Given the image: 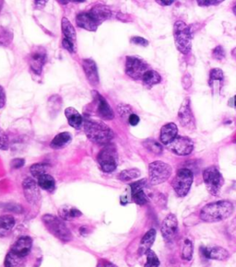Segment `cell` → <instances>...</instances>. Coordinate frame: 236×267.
<instances>
[{
    "label": "cell",
    "instance_id": "6da1fadb",
    "mask_svg": "<svg viewBox=\"0 0 236 267\" xmlns=\"http://www.w3.org/2000/svg\"><path fill=\"white\" fill-rule=\"evenodd\" d=\"M235 210L233 203L228 200H221L209 203L201 209L200 217L206 223H217L229 218Z\"/></svg>",
    "mask_w": 236,
    "mask_h": 267
},
{
    "label": "cell",
    "instance_id": "7a4b0ae2",
    "mask_svg": "<svg viewBox=\"0 0 236 267\" xmlns=\"http://www.w3.org/2000/svg\"><path fill=\"white\" fill-rule=\"evenodd\" d=\"M84 124L87 137L97 145H107L114 138V132L105 123L88 120Z\"/></svg>",
    "mask_w": 236,
    "mask_h": 267
},
{
    "label": "cell",
    "instance_id": "3957f363",
    "mask_svg": "<svg viewBox=\"0 0 236 267\" xmlns=\"http://www.w3.org/2000/svg\"><path fill=\"white\" fill-rule=\"evenodd\" d=\"M42 221L46 230L49 231L54 237L60 239L62 242H69L72 240L73 236L71 231L68 230L63 219L50 214H46L42 217Z\"/></svg>",
    "mask_w": 236,
    "mask_h": 267
},
{
    "label": "cell",
    "instance_id": "277c9868",
    "mask_svg": "<svg viewBox=\"0 0 236 267\" xmlns=\"http://www.w3.org/2000/svg\"><path fill=\"white\" fill-rule=\"evenodd\" d=\"M173 38L177 50L186 55L191 51L192 47V30L184 22H175L173 25Z\"/></svg>",
    "mask_w": 236,
    "mask_h": 267
},
{
    "label": "cell",
    "instance_id": "5b68a950",
    "mask_svg": "<svg viewBox=\"0 0 236 267\" xmlns=\"http://www.w3.org/2000/svg\"><path fill=\"white\" fill-rule=\"evenodd\" d=\"M194 174L189 169L183 168L177 171L172 181V187L178 197H185L193 184Z\"/></svg>",
    "mask_w": 236,
    "mask_h": 267
},
{
    "label": "cell",
    "instance_id": "8992f818",
    "mask_svg": "<svg viewBox=\"0 0 236 267\" xmlns=\"http://www.w3.org/2000/svg\"><path fill=\"white\" fill-rule=\"evenodd\" d=\"M203 180L207 192L211 195L218 196L222 190L224 180L220 170L216 166H210L203 172Z\"/></svg>",
    "mask_w": 236,
    "mask_h": 267
},
{
    "label": "cell",
    "instance_id": "52a82bcc",
    "mask_svg": "<svg viewBox=\"0 0 236 267\" xmlns=\"http://www.w3.org/2000/svg\"><path fill=\"white\" fill-rule=\"evenodd\" d=\"M172 173V167L161 160L153 161L149 165V180L152 185H158L169 180Z\"/></svg>",
    "mask_w": 236,
    "mask_h": 267
},
{
    "label": "cell",
    "instance_id": "ba28073f",
    "mask_svg": "<svg viewBox=\"0 0 236 267\" xmlns=\"http://www.w3.org/2000/svg\"><path fill=\"white\" fill-rule=\"evenodd\" d=\"M98 163L101 170L104 173H113L117 168V152L114 145L107 144L98 154Z\"/></svg>",
    "mask_w": 236,
    "mask_h": 267
},
{
    "label": "cell",
    "instance_id": "9c48e42d",
    "mask_svg": "<svg viewBox=\"0 0 236 267\" xmlns=\"http://www.w3.org/2000/svg\"><path fill=\"white\" fill-rule=\"evenodd\" d=\"M149 69L148 64L140 58L128 57L126 61V73L131 79L142 80L144 74Z\"/></svg>",
    "mask_w": 236,
    "mask_h": 267
},
{
    "label": "cell",
    "instance_id": "30bf717a",
    "mask_svg": "<svg viewBox=\"0 0 236 267\" xmlns=\"http://www.w3.org/2000/svg\"><path fill=\"white\" fill-rule=\"evenodd\" d=\"M47 61L46 50L43 46H35L30 52L28 56V63L33 72L36 75H41L43 66Z\"/></svg>",
    "mask_w": 236,
    "mask_h": 267
},
{
    "label": "cell",
    "instance_id": "8fae6325",
    "mask_svg": "<svg viewBox=\"0 0 236 267\" xmlns=\"http://www.w3.org/2000/svg\"><path fill=\"white\" fill-rule=\"evenodd\" d=\"M161 232L166 243H172L178 233V219L175 215L169 214L162 223Z\"/></svg>",
    "mask_w": 236,
    "mask_h": 267
},
{
    "label": "cell",
    "instance_id": "7c38bea8",
    "mask_svg": "<svg viewBox=\"0 0 236 267\" xmlns=\"http://www.w3.org/2000/svg\"><path fill=\"white\" fill-rule=\"evenodd\" d=\"M178 121L180 124L186 129L194 130L196 128V120L190 106V100L186 98L179 109Z\"/></svg>",
    "mask_w": 236,
    "mask_h": 267
},
{
    "label": "cell",
    "instance_id": "4fadbf2b",
    "mask_svg": "<svg viewBox=\"0 0 236 267\" xmlns=\"http://www.w3.org/2000/svg\"><path fill=\"white\" fill-rule=\"evenodd\" d=\"M169 150L178 156H186L194 150L193 141L186 137H177L170 144L166 146Z\"/></svg>",
    "mask_w": 236,
    "mask_h": 267
},
{
    "label": "cell",
    "instance_id": "5bb4252c",
    "mask_svg": "<svg viewBox=\"0 0 236 267\" xmlns=\"http://www.w3.org/2000/svg\"><path fill=\"white\" fill-rule=\"evenodd\" d=\"M22 188L26 200L31 205L38 204L41 199V194L39 191L38 182L32 177L25 178L22 182Z\"/></svg>",
    "mask_w": 236,
    "mask_h": 267
},
{
    "label": "cell",
    "instance_id": "9a60e30c",
    "mask_svg": "<svg viewBox=\"0 0 236 267\" xmlns=\"http://www.w3.org/2000/svg\"><path fill=\"white\" fill-rule=\"evenodd\" d=\"M201 254L204 260L227 261L230 258V253L226 249L214 246V247H205L201 246Z\"/></svg>",
    "mask_w": 236,
    "mask_h": 267
},
{
    "label": "cell",
    "instance_id": "2e32d148",
    "mask_svg": "<svg viewBox=\"0 0 236 267\" xmlns=\"http://www.w3.org/2000/svg\"><path fill=\"white\" fill-rule=\"evenodd\" d=\"M129 186L131 190V197L133 202L136 203L138 206H144L149 202V197L144 191V189L147 186L146 179L136 180L135 182L131 183Z\"/></svg>",
    "mask_w": 236,
    "mask_h": 267
},
{
    "label": "cell",
    "instance_id": "e0dca14e",
    "mask_svg": "<svg viewBox=\"0 0 236 267\" xmlns=\"http://www.w3.org/2000/svg\"><path fill=\"white\" fill-rule=\"evenodd\" d=\"M33 247V239L29 236H22L18 238L10 248V253H13L21 259H24Z\"/></svg>",
    "mask_w": 236,
    "mask_h": 267
},
{
    "label": "cell",
    "instance_id": "ac0fdd59",
    "mask_svg": "<svg viewBox=\"0 0 236 267\" xmlns=\"http://www.w3.org/2000/svg\"><path fill=\"white\" fill-rule=\"evenodd\" d=\"M94 94V101L97 105V112L101 118L104 120H113L115 117V114L113 109L109 105L107 101L98 92H93Z\"/></svg>",
    "mask_w": 236,
    "mask_h": 267
},
{
    "label": "cell",
    "instance_id": "d6986e66",
    "mask_svg": "<svg viewBox=\"0 0 236 267\" xmlns=\"http://www.w3.org/2000/svg\"><path fill=\"white\" fill-rule=\"evenodd\" d=\"M82 67L90 84L93 86H98L100 80L96 63L93 59H84L82 61Z\"/></svg>",
    "mask_w": 236,
    "mask_h": 267
},
{
    "label": "cell",
    "instance_id": "ffe728a7",
    "mask_svg": "<svg viewBox=\"0 0 236 267\" xmlns=\"http://www.w3.org/2000/svg\"><path fill=\"white\" fill-rule=\"evenodd\" d=\"M177 137H178V128L175 123H166L162 127L161 135H160V140L162 144L167 146Z\"/></svg>",
    "mask_w": 236,
    "mask_h": 267
},
{
    "label": "cell",
    "instance_id": "44dd1931",
    "mask_svg": "<svg viewBox=\"0 0 236 267\" xmlns=\"http://www.w3.org/2000/svg\"><path fill=\"white\" fill-rule=\"evenodd\" d=\"M76 22L79 28L89 31H96L99 27V24L89 12H83L78 15L76 18Z\"/></svg>",
    "mask_w": 236,
    "mask_h": 267
},
{
    "label": "cell",
    "instance_id": "7402d4cb",
    "mask_svg": "<svg viewBox=\"0 0 236 267\" xmlns=\"http://www.w3.org/2000/svg\"><path fill=\"white\" fill-rule=\"evenodd\" d=\"M156 234L157 232L154 229H150V231L146 232V234L141 238L138 247V254L140 256L146 254L148 251H150L151 246L153 245L156 239Z\"/></svg>",
    "mask_w": 236,
    "mask_h": 267
},
{
    "label": "cell",
    "instance_id": "603a6c76",
    "mask_svg": "<svg viewBox=\"0 0 236 267\" xmlns=\"http://www.w3.org/2000/svg\"><path fill=\"white\" fill-rule=\"evenodd\" d=\"M65 116L67 119L69 125L75 129H79L83 125V118L79 112L73 107H68L65 110Z\"/></svg>",
    "mask_w": 236,
    "mask_h": 267
},
{
    "label": "cell",
    "instance_id": "cb8c5ba5",
    "mask_svg": "<svg viewBox=\"0 0 236 267\" xmlns=\"http://www.w3.org/2000/svg\"><path fill=\"white\" fill-rule=\"evenodd\" d=\"M89 13L93 16V19L97 22L99 25L101 22L108 20L112 15L110 8H108L105 6H101V5L95 6L89 11Z\"/></svg>",
    "mask_w": 236,
    "mask_h": 267
},
{
    "label": "cell",
    "instance_id": "d4e9b609",
    "mask_svg": "<svg viewBox=\"0 0 236 267\" xmlns=\"http://www.w3.org/2000/svg\"><path fill=\"white\" fill-rule=\"evenodd\" d=\"M59 213V217L61 219L68 221L71 220L73 218H77V217H81L82 213L79 211L78 208L70 207V206H63L60 208V209L58 211Z\"/></svg>",
    "mask_w": 236,
    "mask_h": 267
},
{
    "label": "cell",
    "instance_id": "484cf974",
    "mask_svg": "<svg viewBox=\"0 0 236 267\" xmlns=\"http://www.w3.org/2000/svg\"><path fill=\"white\" fill-rule=\"evenodd\" d=\"M16 220L11 215L0 216V235L5 236L14 228Z\"/></svg>",
    "mask_w": 236,
    "mask_h": 267
},
{
    "label": "cell",
    "instance_id": "4316f807",
    "mask_svg": "<svg viewBox=\"0 0 236 267\" xmlns=\"http://www.w3.org/2000/svg\"><path fill=\"white\" fill-rule=\"evenodd\" d=\"M37 182L39 187L49 193H54V191L56 190V180L49 174H43L41 177H39L37 179Z\"/></svg>",
    "mask_w": 236,
    "mask_h": 267
},
{
    "label": "cell",
    "instance_id": "83f0119b",
    "mask_svg": "<svg viewBox=\"0 0 236 267\" xmlns=\"http://www.w3.org/2000/svg\"><path fill=\"white\" fill-rule=\"evenodd\" d=\"M71 135L68 132L59 133L53 138L50 144L51 148L54 149H59L65 147L66 145L68 144L71 141Z\"/></svg>",
    "mask_w": 236,
    "mask_h": 267
},
{
    "label": "cell",
    "instance_id": "f1b7e54d",
    "mask_svg": "<svg viewBox=\"0 0 236 267\" xmlns=\"http://www.w3.org/2000/svg\"><path fill=\"white\" fill-rule=\"evenodd\" d=\"M144 85L146 87L152 88L155 85H157L159 83H161L162 81V77L159 73L156 72L155 70H148L147 72L144 74L143 78H142Z\"/></svg>",
    "mask_w": 236,
    "mask_h": 267
},
{
    "label": "cell",
    "instance_id": "f546056e",
    "mask_svg": "<svg viewBox=\"0 0 236 267\" xmlns=\"http://www.w3.org/2000/svg\"><path fill=\"white\" fill-rule=\"evenodd\" d=\"M224 80V75L222 69L219 68H214L211 69L209 72V80H208V85L212 89H215L216 85H218L219 88H222V82Z\"/></svg>",
    "mask_w": 236,
    "mask_h": 267
},
{
    "label": "cell",
    "instance_id": "4dcf8cb0",
    "mask_svg": "<svg viewBox=\"0 0 236 267\" xmlns=\"http://www.w3.org/2000/svg\"><path fill=\"white\" fill-rule=\"evenodd\" d=\"M61 28H62V32L64 34V38L68 39L72 42L76 41V37H77L76 30L74 29V27H73V25L70 23V22L67 18L62 19Z\"/></svg>",
    "mask_w": 236,
    "mask_h": 267
},
{
    "label": "cell",
    "instance_id": "1f68e13d",
    "mask_svg": "<svg viewBox=\"0 0 236 267\" xmlns=\"http://www.w3.org/2000/svg\"><path fill=\"white\" fill-rule=\"evenodd\" d=\"M194 243L189 238H186L182 246L181 251V258L186 262H190L193 259Z\"/></svg>",
    "mask_w": 236,
    "mask_h": 267
},
{
    "label": "cell",
    "instance_id": "d6a6232c",
    "mask_svg": "<svg viewBox=\"0 0 236 267\" xmlns=\"http://www.w3.org/2000/svg\"><path fill=\"white\" fill-rule=\"evenodd\" d=\"M144 148L154 155H161L164 152L163 145L154 139H147L143 143Z\"/></svg>",
    "mask_w": 236,
    "mask_h": 267
},
{
    "label": "cell",
    "instance_id": "836d02e7",
    "mask_svg": "<svg viewBox=\"0 0 236 267\" xmlns=\"http://www.w3.org/2000/svg\"><path fill=\"white\" fill-rule=\"evenodd\" d=\"M141 173L138 169H129L125 170L118 174V179L122 181H130L140 177Z\"/></svg>",
    "mask_w": 236,
    "mask_h": 267
},
{
    "label": "cell",
    "instance_id": "e575fe53",
    "mask_svg": "<svg viewBox=\"0 0 236 267\" xmlns=\"http://www.w3.org/2000/svg\"><path fill=\"white\" fill-rule=\"evenodd\" d=\"M47 169H48V166L46 164H44V163H36V164H34V165L31 166L30 172H31V174H32V176L34 178L38 179L39 177H41L43 174H46Z\"/></svg>",
    "mask_w": 236,
    "mask_h": 267
},
{
    "label": "cell",
    "instance_id": "d590c367",
    "mask_svg": "<svg viewBox=\"0 0 236 267\" xmlns=\"http://www.w3.org/2000/svg\"><path fill=\"white\" fill-rule=\"evenodd\" d=\"M13 39L12 31L7 30L5 27H0V45L7 46L11 44Z\"/></svg>",
    "mask_w": 236,
    "mask_h": 267
},
{
    "label": "cell",
    "instance_id": "8d00e7d4",
    "mask_svg": "<svg viewBox=\"0 0 236 267\" xmlns=\"http://www.w3.org/2000/svg\"><path fill=\"white\" fill-rule=\"evenodd\" d=\"M146 255V263L144 265V267H159L161 263H160V260L158 258L157 254L154 253L152 250H150L148 251L147 253L145 254Z\"/></svg>",
    "mask_w": 236,
    "mask_h": 267
},
{
    "label": "cell",
    "instance_id": "74e56055",
    "mask_svg": "<svg viewBox=\"0 0 236 267\" xmlns=\"http://www.w3.org/2000/svg\"><path fill=\"white\" fill-rule=\"evenodd\" d=\"M22 260L23 259L19 258L18 256H16L13 253L9 252V253H7L6 259H5V267H18L19 265H21Z\"/></svg>",
    "mask_w": 236,
    "mask_h": 267
},
{
    "label": "cell",
    "instance_id": "f35d334b",
    "mask_svg": "<svg viewBox=\"0 0 236 267\" xmlns=\"http://www.w3.org/2000/svg\"><path fill=\"white\" fill-rule=\"evenodd\" d=\"M225 51L223 49L222 45L216 46L213 51H212V58H214L217 61H222L225 59Z\"/></svg>",
    "mask_w": 236,
    "mask_h": 267
},
{
    "label": "cell",
    "instance_id": "ab89813d",
    "mask_svg": "<svg viewBox=\"0 0 236 267\" xmlns=\"http://www.w3.org/2000/svg\"><path fill=\"white\" fill-rule=\"evenodd\" d=\"M117 111H118L119 116H121L123 119H128V120H129V116L133 114L131 108L128 105H124V104H120L117 108Z\"/></svg>",
    "mask_w": 236,
    "mask_h": 267
},
{
    "label": "cell",
    "instance_id": "60d3db41",
    "mask_svg": "<svg viewBox=\"0 0 236 267\" xmlns=\"http://www.w3.org/2000/svg\"><path fill=\"white\" fill-rule=\"evenodd\" d=\"M9 146L8 137L6 132L0 128V149L1 150H7Z\"/></svg>",
    "mask_w": 236,
    "mask_h": 267
},
{
    "label": "cell",
    "instance_id": "b9f144b4",
    "mask_svg": "<svg viewBox=\"0 0 236 267\" xmlns=\"http://www.w3.org/2000/svg\"><path fill=\"white\" fill-rule=\"evenodd\" d=\"M225 0H197L198 4L201 7H209V6H216L221 4Z\"/></svg>",
    "mask_w": 236,
    "mask_h": 267
},
{
    "label": "cell",
    "instance_id": "7bdbcfd3",
    "mask_svg": "<svg viewBox=\"0 0 236 267\" xmlns=\"http://www.w3.org/2000/svg\"><path fill=\"white\" fill-rule=\"evenodd\" d=\"M62 45H63V47H64L66 50L68 51L71 54L75 53V51H76V49H75V42H72V41L68 40V39L64 38L62 40Z\"/></svg>",
    "mask_w": 236,
    "mask_h": 267
},
{
    "label": "cell",
    "instance_id": "ee69618b",
    "mask_svg": "<svg viewBox=\"0 0 236 267\" xmlns=\"http://www.w3.org/2000/svg\"><path fill=\"white\" fill-rule=\"evenodd\" d=\"M130 42L132 44L140 45V46H148L149 45V41L146 40L143 37L134 36L131 38Z\"/></svg>",
    "mask_w": 236,
    "mask_h": 267
},
{
    "label": "cell",
    "instance_id": "f6af8a7d",
    "mask_svg": "<svg viewBox=\"0 0 236 267\" xmlns=\"http://www.w3.org/2000/svg\"><path fill=\"white\" fill-rule=\"evenodd\" d=\"M182 86L183 88L187 90L189 89L192 86V79L190 77L189 74H186L183 78H182Z\"/></svg>",
    "mask_w": 236,
    "mask_h": 267
},
{
    "label": "cell",
    "instance_id": "bcb514c9",
    "mask_svg": "<svg viewBox=\"0 0 236 267\" xmlns=\"http://www.w3.org/2000/svg\"><path fill=\"white\" fill-rule=\"evenodd\" d=\"M25 163V160L23 159H20V158H17V159H12L11 161V167L13 169H20L24 165Z\"/></svg>",
    "mask_w": 236,
    "mask_h": 267
},
{
    "label": "cell",
    "instance_id": "7dc6e473",
    "mask_svg": "<svg viewBox=\"0 0 236 267\" xmlns=\"http://www.w3.org/2000/svg\"><path fill=\"white\" fill-rule=\"evenodd\" d=\"M129 123L132 126H136V124H138L139 123V117L135 114H132L131 116H129Z\"/></svg>",
    "mask_w": 236,
    "mask_h": 267
},
{
    "label": "cell",
    "instance_id": "c3c4849f",
    "mask_svg": "<svg viewBox=\"0 0 236 267\" xmlns=\"http://www.w3.org/2000/svg\"><path fill=\"white\" fill-rule=\"evenodd\" d=\"M6 103V93L4 89L0 86V109L3 108Z\"/></svg>",
    "mask_w": 236,
    "mask_h": 267
},
{
    "label": "cell",
    "instance_id": "681fc988",
    "mask_svg": "<svg viewBox=\"0 0 236 267\" xmlns=\"http://www.w3.org/2000/svg\"><path fill=\"white\" fill-rule=\"evenodd\" d=\"M98 267H117L113 263L105 260V259H101L98 263Z\"/></svg>",
    "mask_w": 236,
    "mask_h": 267
},
{
    "label": "cell",
    "instance_id": "f907efd6",
    "mask_svg": "<svg viewBox=\"0 0 236 267\" xmlns=\"http://www.w3.org/2000/svg\"><path fill=\"white\" fill-rule=\"evenodd\" d=\"M159 5L167 7V6H171L172 3L174 2V0H155Z\"/></svg>",
    "mask_w": 236,
    "mask_h": 267
},
{
    "label": "cell",
    "instance_id": "816d5d0a",
    "mask_svg": "<svg viewBox=\"0 0 236 267\" xmlns=\"http://www.w3.org/2000/svg\"><path fill=\"white\" fill-rule=\"evenodd\" d=\"M34 1H35L36 8L41 9V8H43L46 5V3H47L48 0H34Z\"/></svg>",
    "mask_w": 236,
    "mask_h": 267
},
{
    "label": "cell",
    "instance_id": "f5cc1de1",
    "mask_svg": "<svg viewBox=\"0 0 236 267\" xmlns=\"http://www.w3.org/2000/svg\"><path fill=\"white\" fill-rule=\"evenodd\" d=\"M58 2L60 3V4H63V5H66V4H67L70 0H58Z\"/></svg>",
    "mask_w": 236,
    "mask_h": 267
},
{
    "label": "cell",
    "instance_id": "db71d44e",
    "mask_svg": "<svg viewBox=\"0 0 236 267\" xmlns=\"http://www.w3.org/2000/svg\"><path fill=\"white\" fill-rule=\"evenodd\" d=\"M232 56H233V58H235L236 60V48H235L234 50L232 51Z\"/></svg>",
    "mask_w": 236,
    "mask_h": 267
},
{
    "label": "cell",
    "instance_id": "11a10c76",
    "mask_svg": "<svg viewBox=\"0 0 236 267\" xmlns=\"http://www.w3.org/2000/svg\"><path fill=\"white\" fill-rule=\"evenodd\" d=\"M72 2H75V3H82L84 2L85 0H71Z\"/></svg>",
    "mask_w": 236,
    "mask_h": 267
},
{
    "label": "cell",
    "instance_id": "9f6ffc18",
    "mask_svg": "<svg viewBox=\"0 0 236 267\" xmlns=\"http://www.w3.org/2000/svg\"><path fill=\"white\" fill-rule=\"evenodd\" d=\"M2 7H3V0H0V11L2 9Z\"/></svg>",
    "mask_w": 236,
    "mask_h": 267
},
{
    "label": "cell",
    "instance_id": "6f0895ef",
    "mask_svg": "<svg viewBox=\"0 0 236 267\" xmlns=\"http://www.w3.org/2000/svg\"><path fill=\"white\" fill-rule=\"evenodd\" d=\"M233 11H234V13H235V15L236 16V7H234V9H233Z\"/></svg>",
    "mask_w": 236,
    "mask_h": 267
}]
</instances>
